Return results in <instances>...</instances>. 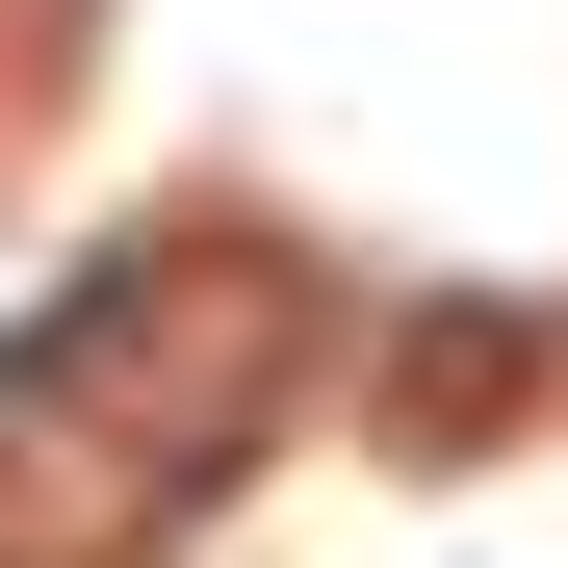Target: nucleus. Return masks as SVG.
Listing matches in <instances>:
<instances>
[{
	"label": "nucleus",
	"instance_id": "3",
	"mask_svg": "<svg viewBox=\"0 0 568 568\" xmlns=\"http://www.w3.org/2000/svg\"><path fill=\"white\" fill-rule=\"evenodd\" d=\"M517 388H542V336H517V311H414V336H388V439H439V465H465V439H517Z\"/></svg>",
	"mask_w": 568,
	"mask_h": 568
},
{
	"label": "nucleus",
	"instance_id": "2",
	"mask_svg": "<svg viewBox=\"0 0 568 568\" xmlns=\"http://www.w3.org/2000/svg\"><path fill=\"white\" fill-rule=\"evenodd\" d=\"M155 491H181L155 439H104V414H52V388H27V465H0V568H130V542H155Z\"/></svg>",
	"mask_w": 568,
	"mask_h": 568
},
{
	"label": "nucleus",
	"instance_id": "1",
	"mask_svg": "<svg viewBox=\"0 0 568 568\" xmlns=\"http://www.w3.org/2000/svg\"><path fill=\"white\" fill-rule=\"evenodd\" d=\"M284 362H311V284H284V258H233V233H130V258L27 336V388H78L104 439H155V465H233V439L284 414Z\"/></svg>",
	"mask_w": 568,
	"mask_h": 568
}]
</instances>
